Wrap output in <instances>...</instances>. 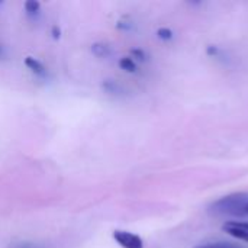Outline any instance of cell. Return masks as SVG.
<instances>
[{"label":"cell","instance_id":"obj_11","mask_svg":"<svg viewBox=\"0 0 248 248\" xmlns=\"http://www.w3.org/2000/svg\"><path fill=\"white\" fill-rule=\"evenodd\" d=\"M131 58L135 60L137 62H138V61L142 62V61L147 60V55H145V52H144L142 49H132V51H131Z\"/></svg>","mask_w":248,"mask_h":248},{"label":"cell","instance_id":"obj_3","mask_svg":"<svg viewBox=\"0 0 248 248\" xmlns=\"http://www.w3.org/2000/svg\"><path fill=\"white\" fill-rule=\"evenodd\" d=\"M222 231L228 235L248 243V224L238 221H228L222 225Z\"/></svg>","mask_w":248,"mask_h":248},{"label":"cell","instance_id":"obj_8","mask_svg":"<svg viewBox=\"0 0 248 248\" xmlns=\"http://www.w3.org/2000/svg\"><path fill=\"white\" fill-rule=\"evenodd\" d=\"M23 9H25L26 16H29V17H38L41 15V3L36 1V0H28V1H25Z\"/></svg>","mask_w":248,"mask_h":248},{"label":"cell","instance_id":"obj_14","mask_svg":"<svg viewBox=\"0 0 248 248\" xmlns=\"http://www.w3.org/2000/svg\"><path fill=\"white\" fill-rule=\"evenodd\" d=\"M246 215H248V205H247V209H246Z\"/></svg>","mask_w":248,"mask_h":248},{"label":"cell","instance_id":"obj_1","mask_svg":"<svg viewBox=\"0 0 248 248\" xmlns=\"http://www.w3.org/2000/svg\"><path fill=\"white\" fill-rule=\"evenodd\" d=\"M248 205V193L238 192L228 196H224L212 203L211 211L215 215H231V217H243L246 215Z\"/></svg>","mask_w":248,"mask_h":248},{"label":"cell","instance_id":"obj_12","mask_svg":"<svg viewBox=\"0 0 248 248\" xmlns=\"http://www.w3.org/2000/svg\"><path fill=\"white\" fill-rule=\"evenodd\" d=\"M158 38L160 39H163V41H169V39H171L173 38V32L170 31V29H166V28H163V29H158Z\"/></svg>","mask_w":248,"mask_h":248},{"label":"cell","instance_id":"obj_4","mask_svg":"<svg viewBox=\"0 0 248 248\" xmlns=\"http://www.w3.org/2000/svg\"><path fill=\"white\" fill-rule=\"evenodd\" d=\"M102 90L108 94V96H112V97H125L128 94L125 86L118 81V80H113V78H106L102 81Z\"/></svg>","mask_w":248,"mask_h":248},{"label":"cell","instance_id":"obj_5","mask_svg":"<svg viewBox=\"0 0 248 248\" xmlns=\"http://www.w3.org/2000/svg\"><path fill=\"white\" fill-rule=\"evenodd\" d=\"M25 65H26V68L35 76V77H39V78H46L48 77V68H46V65L42 62V61H39L38 58H35V57H26L25 58Z\"/></svg>","mask_w":248,"mask_h":248},{"label":"cell","instance_id":"obj_7","mask_svg":"<svg viewBox=\"0 0 248 248\" xmlns=\"http://www.w3.org/2000/svg\"><path fill=\"white\" fill-rule=\"evenodd\" d=\"M92 54L99 60H106L113 55V49L105 42H94L92 45Z\"/></svg>","mask_w":248,"mask_h":248},{"label":"cell","instance_id":"obj_10","mask_svg":"<svg viewBox=\"0 0 248 248\" xmlns=\"http://www.w3.org/2000/svg\"><path fill=\"white\" fill-rule=\"evenodd\" d=\"M196 248H241L238 246H234L231 243H224V241H219V243H209V244H202V246H198Z\"/></svg>","mask_w":248,"mask_h":248},{"label":"cell","instance_id":"obj_2","mask_svg":"<svg viewBox=\"0 0 248 248\" xmlns=\"http://www.w3.org/2000/svg\"><path fill=\"white\" fill-rule=\"evenodd\" d=\"M113 240L122 248H144V241L141 240V237L128 231H115Z\"/></svg>","mask_w":248,"mask_h":248},{"label":"cell","instance_id":"obj_13","mask_svg":"<svg viewBox=\"0 0 248 248\" xmlns=\"http://www.w3.org/2000/svg\"><path fill=\"white\" fill-rule=\"evenodd\" d=\"M6 55V48L0 44V58H3Z\"/></svg>","mask_w":248,"mask_h":248},{"label":"cell","instance_id":"obj_9","mask_svg":"<svg viewBox=\"0 0 248 248\" xmlns=\"http://www.w3.org/2000/svg\"><path fill=\"white\" fill-rule=\"evenodd\" d=\"M121 70L126 71V73H137L138 71V62L135 60H132L131 57H122L118 61Z\"/></svg>","mask_w":248,"mask_h":248},{"label":"cell","instance_id":"obj_6","mask_svg":"<svg viewBox=\"0 0 248 248\" xmlns=\"http://www.w3.org/2000/svg\"><path fill=\"white\" fill-rule=\"evenodd\" d=\"M6 248H54L51 244L35 240H15L9 243Z\"/></svg>","mask_w":248,"mask_h":248}]
</instances>
